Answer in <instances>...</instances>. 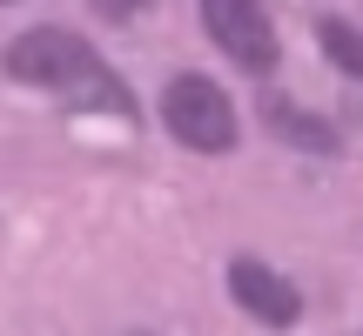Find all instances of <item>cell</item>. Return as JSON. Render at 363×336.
Returning a JSON list of instances; mask_svg holds the SVG:
<instances>
[{
    "label": "cell",
    "instance_id": "1",
    "mask_svg": "<svg viewBox=\"0 0 363 336\" xmlns=\"http://www.w3.org/2000/svg\"><path fill=\"white\" fill-rule=\"evenodd\" d=\"M7 74L27 88H48L74 108H108V115H135V94L121 88V74L67 27H34V34L7 40Z\"/></svg>",
    "mask_w": 363,
    "mask_h": 336
},
{
    "label": "cell",
    "instance_id": "2",
    "mask_svg": "<svg viewBox=\"0 0 363 336\" xmlns=\"http://www.w3.org/2000/svg\"><path fill=\"white\" fill-rule=\"evenodd\" d=\"M162 121H169V135L182 148H195V155H229L235 148V108L208 74H175L169 94H162Z\"/></svg>",
    "mask_w": 363,
    "mask_h": 336
},
{
    "label": "cell",
    "instance_id": "3",
    "mask_svg": "<svg viewBox=\"0 0 363 336\" xmlns=\"http://www.w3.org/2000/svg\"><path fill=\"white\" fill-rule=\"evenodd\" d=\"M202 27L235 67H249V74L276 67V27L262 13V0H202Z\"/></svg>",
    "mask_w": 363,
    "mask_h": 336
},
{
    "label": "cell",
    "instance_id": "4",
    "mask_svg": "<svg viewBox=\"0 0 363 336\" xmlns=\"http://www.w3.org/2000/svg\"><path fill=\"white\" fill-rule=\"evenodd\" d=\"M229 296L242 303L256 323H269V330H289V323L303 316L296 283H289V276H276L269 262H256V256H235V262H229Z\"/></svg>",
    "mask_w": 363,
    "mask_h": 336
},
{
    "label": "cell",
    "instance_id": "5",
    "mask_svg": "<svg viewBox=\"0 0 363 336\" xmlns=\"http://www.w3.org/2000/svg\"><path fill=\"white\" fill-rule=\"evenodd\" d=\"M316 47H323L350 81H363V34H357L350 21H316Z\"/></svg>",
    "mask_w": 363,
    "mask_h": 336
},
{
    "label": "cell",
    "instance_id": "6",
    "mask_svg": "<svg viewBox=\"0 0 363 336\" xmlns=\"http://www.w3.org/2000/svg\"><path fill=\"white\" fill-rule=\"evenodd\" d=\"M269 121L289 135V142H303V148H337V135L323 128V121H310V115H296V108H269Z\"/></svg>",
    "mask_w": 363,
    "mask_h": 336
},
{
    "label": "cell",
    "instance_id": "7",
    "mask_svg": "<svg viewBox=\"0 0 363 336\" xmlns=\"http://www.w3.org/2000/svg\"><path fill=\"white\" fill-rule=\"evenodd\" d=\"M94 7H101V13H108V21H135V13H142V7H148V0H94Z\"/></svg>",
    "mask_w": 363,
    "mask_h": 336
},
{
    "label": "cell",
    "instance_id": "8",
    "mask_svg": "<svg viewBox=\"0 0 363 336\" xmlns=\"http://www.w3.org/2000/svg\"><path fill=\"white\" fill-rule=\"evenodd\" d=\"M0 7H7V0H0Z\"/></svg>",
    "mask_w": 363,
    "mask_h": 336
}]
</instances>
